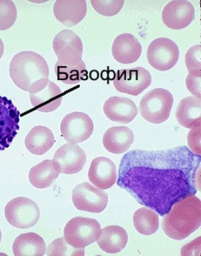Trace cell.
Segmentation results:
<instances>
[{
    "label": "cell",
    "mask_w": 201,
    "mask_h": 256,
    "mask_svg": "<svg viewBox=\"0 0 201 256\" xmlns=\"http://www.w3.org/2000/svg\"><path fill=\"white\" fill-rule=\"evenodd\" d=\"M200 237L197 238L191 243L184 246V247L181 250V255L192 256L193 252H196V256L200 255Z\"/></svg>",
    "instance_id": "cell-33"
},
{
    "label": "cell",
    "mask_w": 201,
    "mask_h": 256,
    "mask_svg": "<svg viewBox=\"0 0 201 256\" xmlns=\"http://www.w3.org/2000/svg\"><path fill=\"white\" fill-rule=\"evenodd\" d=\"M10 74L18 88L28 92L37 82L48 80L49 68L46 61L38 53L23 51L12 60Z\"/></svg>",
    "instance_id": "cell-3"
},
{
    "label": "cell",
    "mask_w": 201,
    "mask_h": 256,
    "mask_svg": "<svg viewBox=\"0 0 201 256\" xmlns=\"http://www.w3.org/2000/svg\"><path fill=\"white\" fill-rule=\"evenodd\" d=\"M52 162L57 172L74 174L84 168L86 162V156L84 150L78 145L68 143L57 150Z\"/></svg>",
    "instance_id": "cell-13"
},
{
    "label": "cell",
    "mask_w": 201,
    "mask_h": 256,
    "mask_svg": "<svg viewBox=\"0 0 201 256\" xmlns=\"http://www.w3.org/2000/svg\"><path fill=\"white\" fill-rule=\"evenodd\" d=\"M194 8L186 0L171 1L162 11L164 24L172 30H182L188 26L194 19Z\"/></svg>",
    "instance_id": "cell-14"
},
{
    "label": "cell",
    "mask_w": 201,
    "mask_h": 256,
    "mask_svg": "<svg viewBox=\"0 0 201 256\" xmlns=\"http://www.w3.org/2000/svg\"><path fill=\"white\" fill-rule=\"evenodd\" d=\"M165 216L162 228L166 235L175 240H184L200 227V200L194 196H186L175 202Z\"/></svg>",
    "instance_id": "cell-2"
},
{
    "label": "cell",
    "mask_w": 201,
    "mask_h": 256,
    "mask_svg": "<svg viewBox=\"0 0 201 256\" xmlns=\"http://www.w3.org/2000/svg\"><path fill=\"white\" fill-rule=\"evenodd\" d=\"M58 176L55 170L52 160H45L30 170L29 180L37 188H46L50 187Z\"/></svg>",
    "instance_id": "cell-24"
},
{
    "label": "cell",
    "mask_w": 201,
    "mask_h": 256,
    "mask_svg": "<svg viewBox=\"0 0 201 256\" xmlns=\"http://www.w3.org/2000/svg\"><path fill=\"white\" fill-rule=\"evenodd\" d=\"M88 179L96 188L106 190L117 180V168L108 158L98 157L92 160L88 172Z\"/></svg>",
    "instance_id": "cell-15"
},
{
    "label": "cell",
    "mask_w": 201,
    "mask_h": 256,
    "mask_svg": "<svg viewBox=\"0 0 201 256\" xmlns=\"http://www.w3.org/2000/svg\"><path fill=\"white\" fill-rule=\"evenodd\" d=\"M54 143V136L52 131L43 126L33 128L25 139L26 148L34 155L44 154Z\"/></svg>",
    "instance_id": "cell-22"
},
{
    "label": "cell",
    "mask_w": 201,
    "mask_h": 256,
    "mask_svg": "<svg viewBox=\"0 0 201 256\" xmlns=\"http://www.w3.org/2000/svg\"><path fill=\"white\" fill-rule=\"evenodd\" d=\"M200 99L190 96L181 100L176 112V118L182 127L191 128L200 127L201 124Z\"/></svg>",
    "instance_id": "cell-21"
},
{
    "label": "cell",
    "mask_w": 201,
    "mask_h": 256,
    "mask_svg": "<svg viewBox=\"0 0 201 256\" xmlns=\"http://www.w3.org/2000/svg\"><path fill=\"white\" fill-rule=\"evenodd\" d=\"M179 56L178 46L169 38L156 39L148 48L147 58L150 64L160 72H166L174 68Z\"/></svg>",
    "instance_id": "cell-7"
},
{
    "label": "cell",
    "mask_w": 201,
    "mask_h": 256,
    "mask_svg": "<svg viewBox=\"0 0 201 256\" xmlns=\"http://www.w3.org/2000/svg\"><path fill=\"white\" fill-rule=\"evenodd\" d=\"M16 7L11 0H0V30L10 28L16 21Z\"/></svg>",
    "instance_id": "cell-28"
},
{
    "label": "cell",
    "mask_w": 201,
    "mask_h": 256,
    "mask_svg": "<svg viewBox=\"0 0 201 256\" xmlns=\"http://www.w3.org/2000/svg\"><path fill=\"white\" fill-rule=\"evenodd\" d=\"M134 227L140 234L150 236L159 228V218L151 208H142L137 210L133 216Z\"/></svg>",
    "instance_id": "cell-26"
},
{
    "label": "cell",
    "mask_w": 201,
    "mask_h": 256,
    "mask_svg": "<svg viewBox=\"0 0 201 256\" xmlns=\"http://www.w3.org/2000/svg\"><path fill=\"white\" fill-rule=\"evenodd\" d=\"M106 116L112 121L129 124L138 114V108L134 102L128 98L112 97L104 106Z\"/></svg>",
    "instance_id": "cell-18"
},
{
    "label": "cell",
    "mask_w": 201,
    "mask_h": 256,
    "mask_svg": "<svg viewBox=\"0 0 201 256\" xmlns=\"http://www.w3.org/2000/svg\"><path fill=\"white\" fill-rule=\"evenodd\" d=\"M134 141L133 132L124 126L108 129L104 134L103 144L110 152L120 154L127 152Z\"/></svg>",
    "instance_id": "cell-19"
},
{
    "label": "cell",
    "mask_w": 201,
    "mask_h": 256,
    "mask_svg": "<svg viewBox=\"0 0 201 256\" xmlns=\"http://www.w3.org/2000/svg\"><path fill=\"white\" fill-rule=\"evenodd\" d=\"M185 63L189 72L201 70V46L194 45L187 51L185 55Z\"/></svg>",
    "instance_id": "cell-30"
},
{
    "label": "cell",
    "mask_w": 201,
    "mask_h": 256,
    "mask_svg": "<svg viewBox=\"0 0 201 256\" xmlns=\"http://www.w3.org/2000/svg\"><path fill=\"white\" fill-rule=\"evenodd\" d=\"M100 230V222L94 218L76 216L65 226L64 238L76 249H84L96 242Z\"/></svg>",
    "instance_id": "cell-5"
},
{
    "label": "cell",
    "mask_w": 201,
    "mask_h": 256,
    "mask_svg": "<svg viewBox=\"0 0 201 256\" xmlns=\"http://www.w3.org/2000/svg\"><path fill=\"white\" fill-rule=\"evenodd\" d=\"M1 240H2V232H1V230H0V242H1Z\"/></svg>",
    "instance_id": "cell-35"
},
{
    "label": "cell",
    "mask_w": 201,
    "mask_h": 256,
    "mask_svg": "<svg viewBox=\"0 0 201 256\" xmlns=\"http://www.w3.org/2000/svg\"><path fill=\"white\" fill-rule=\"evenodd\" d=\"M6 218L10 225L28 229L36 225L40 218V210L36 202L26 198H17L6 206Z\"/></svg>",
    "instance_id": "cell-6"
},
{
    "label": "cell",
    "mask_w": 201,
    "mask_h": 256,
    "mask_svg": "<svg viewBox=\"0 0 201 256\" xmlns=\"http://www.w3.org/2000/svg\"><path fill=\"white\" fill-rule=\"evenodd\" d=\"M94 130L92 118L82 112H72L65 116L61 122V134L65 140L72 144L90 138Z\"/></svg>",
    "instance_id": "cell-10"
},
{
    "label": "cell",
    "mask_w": 201,
    "mask_h": 256,
    "mask_svg": "<svg viewBox=\"0 0 201 256\" xmlns=\"http://www.w3.org/2000/svg\"><path fill=\"white\" fill-rule=\"evenodd\" d=\"M53 12L60 23L72 27L80 22L86 16L88 5L86 0H57Z\"/></svg>",
    "instance_id": "cell-16"
},
{
    "label": "cell",
    "mask_w": 201,
    "mask_h": 256,
    "mask_svg": "<svg viewBox=\"0 0 201 256\" xmlns=\"http://www.w3.org/2000/svg\"><path fill=\"white\" fill-rule=\"evenodd\" d=\"M200 156L186 146L135 150L122 158L118 185L140 204L164 216L173 204L200 190Z\"/></svg>",
    "instance_id": "cell-1"
},
{
    "label": "cell",
    "mask_w": 201,
    "mask_h": 256,
    "mask_svg": "<svg viewBox=\"0 0 201 256\" xmlns=\"http://www.w3.org/2000/svg\"><path fill=\"white\" fill-rule=\"evenodd\" d=\"M128 241L127 232L118 226H108L100 230L96 240L100 249L109 254L121 252L127 245Z\"/></svg>",
    "instance_id": "cell-20"
},
{
    "label": "cell",
    "mask_w": 201,
    "mask_h": 256,
    "mask_svg": "<svg viewBox=\"0 0 201 256\" xmlns=\"http://www.w3.org/2000/svg\"><path fill=\"white\" fill-rule=\"evenodd\" d=\"M53 50L58 57L57 62L64 64H78L82 61L84 45L80 37L70 30H63L55 36Z\"/></svg>",
    "instance_id": "cell-9"
},
{
    "label": "cell",
    "mask_w": 201,
    "mask_h": 256,
    "mask_svg": "<svg viewBox=\"0 0 201 256\" xmlns=\"http://www.w3.org/2000/svg\"><path fill=\"white\" fill-rule=\"evenodd\" d=\"M28 92L33 108L43 113L54 111L62 102V90L56 84L49 80L37 82Z\"/></svg>",
    "instance_id": "cell-8"
},
{
    "label": "cell",
    "mask_w": 201,
    "mask_h": 256,
    "mask_svg": "<svg viewBox=\"0 0 201 256\" xmlns=\"http://www.w3.org/2000/svg\"><path fill=\"white\" fill-rule=\"evenodd\" d=\"M54 72L57 80L67 84H78L80 80H88V72L82 60L74 64H64L56 62Z\"/></svg>",
    "instance_id": "cell-25"
},
{
    "label": "cell",
    "mask_w": 201,
    "mask_h": 256,
    "mask_svg": "<svg viewBox=\"0 0 201 256\" xmlns=\"http://www.w3.org/2000/svg\"><path fill=\"white\" fill-rule=\"evenodd\" d=\"M188 143L190 151L195 154L200 156V126L191 128L188 135Z\"/></svg>",
    "instance_id": "cell-32"
},
{
    "label": "cell",
    "mask_w": 201,
    "mask_h": 256,
    "mask_svg": "<svg viewBox=\"0 0 201 256\" xmlns=\"http://www.w3.org/2000/svg\"><path fill=\"white\" fill-rule=\"evenodd\" d=\"M46 254L49 256H82L84 255V248L76 249L67 243L63 237L55 240L48 246Z\"/></svg>",
    "instance_id": "cell-27"
},
{
    "label": "cell",
    "mask_w": 201,
    "mask_h": 256,
    "mask_svg": "<svg viewBox=\"0 0 201 256\" xmlns=\"http://www.w3.org/2000/svg\"><path fill=\"white\" fill-rule=\"evenodd\" d=\"M142 52V47L140 42L129 33H124L116 37L112 46V54L121 64H132L136 62Z\"/></svg>",
    "instance_id": "cell-17"
},
{
    "label": "cell",
    "mask_w": 201,
    "mask_h": 256,
    "mask_svg": "<svg viewBox=\"0 0 201 256\" xmlns=\"http://www.w3.org/2000/svg\"><path fill=\"white\" fill-rule=\"evenodd\" d=\"M174 98L169 90L156 88L147 92L140 105L144 119L154 124H160L170 117Z\"/></svg>",
    "instance_id": "cell-4"
},
{
    "label": "cell",
    "mask_w": 201,
    "mask_h": 256,
    "mask_svg": "<svg viewBox=\"0 0 201 256\" xmlns=\"http://www.w3.org/2000/svg\"><path fill=\"white\" fill-rule=\"evenodd\" d=\"M72 202L78 210L100 214L108 206V196L90 183L78 184L72 190Z\"/></svg>",
    "instance_id": "cell-11"
},
{
    "label": "cell",
    "mask_w": 201,
    "mask_h": 256,
    "mask_svg": "<svg viewBox=\"0 0 201 256\" xmlns=\"http://www.w3.org/2000/svg\"><path fill=\"white\" fill-rule=\"evenodd\" d=\"M152 76L142 66L118 70L114 86L118 92L138 96L150 86Z\"/></svg>",
    "instance_id": "cell-12"
},
{
    "label": "cell",
    "mask_w": 201,
    "mask_h": 256,
    "mask_svg": "<svg viewBox=\"0 0 201 256\" xmlns=\"http://www.w3.org/2000/svg\"><path fill=\"white\" fill-rule=\"evenodd\" d=\"M46 250L44 240L35 233L21 234L13 244V252L16 256H43Z\"/></svg>",
    "instance_id": "cell-23"
},
{
    "label": "cell",
    "mask_w": 201,
    "mask_h": 256,
    "mask_svg": "<svg viewBox=\"0 0 201 256\" xmlns=\"http://www.w3.org/2000/svg\"><path fill=\"white\" fill-rule=\"evenodd\" d=\"M186 88L195 97L201 98V70L189 72L186 80Z\"/></svg>",
    "instance_id": "cell-31"
},
{
    "label": "cell",
    "mask_w": 201,
    "mask_h": 256,
    "mask_svg": "<svg viewBox=\"0 0 201 256\" xmlns=\"http://www.w3.org/2000/svg\"><path fill=\"white\" fill-rule=\"evenodd\" d=\"M4 52V43L2 40V39L0 38V59L2 57Z\"/></svg>",
    "instance_id": "cell-34"
},
{
    "label": "cell",
    "mask_w": 201,
    "mask_h": 256,
    "mask_svg": "<svg viewBox=\"0 0 201 256\" xmlns=\"http://www.w3.org/2000/svg\"><path fill=\"white\" fill-rule=\"evenodd\" d=\"M124 0H92V8L96 12L105 16L111 17L118 14L123 8Z\"/></svg>",
    "instance_id": "cell-29"
}]
</instances>
